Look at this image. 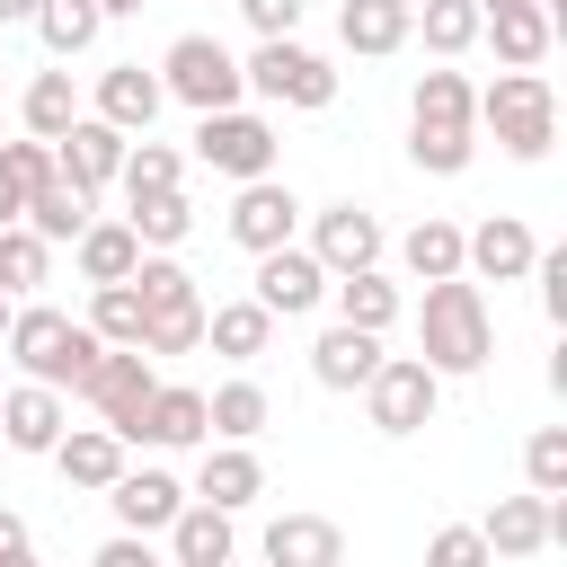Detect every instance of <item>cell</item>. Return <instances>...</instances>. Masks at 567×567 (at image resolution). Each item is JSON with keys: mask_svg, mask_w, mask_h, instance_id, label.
Here are the masks:
<instances>
[{"mask_svg": "<svg viewBox=\"0 0 567 567\" xmlns=\"http://www.w3.org/2000/svg\"><path fill=\"white\" fill-rule=\"evenodd\" d=\"M266 416H275V399L239 372V381H221V390H204V425H213V443H257L266 434Z\"/></svg>", "mask_w": 567, "mask_h": 567, "instance_id": "30", "label": "cell"}, {"mask_svg": "<svg viewBox=\"0 0 567 567\" xmlns=\"http://www.w3.org/2000/svg\"><path fill=\"white\" fill-rule=\"evenodd\" d=\"M248 301H257L266 319H310V310L328 301V266H319L310 248H266V257H257V284H248Z\"/></svg>", "mask_w": 567, "mask_h": 567, "instance_id": "13", "label": "cell"}, {"mask_svg": "<svg viewBox=\"0 0 567 567\" xmlns=\"http://www.w3.org/2000/svg\"><path fill=\"white\" fill-rule=\"evenodd\" d=\"M177 177H186L177 142H151V133H142V142L124 151V177H115V186H124V204H133V195H177Z\"/></svg>", "mask_w": 567, "mask_h": 567, "instance_id": "37", "label": "cell"}, {"mask_svg": "<svg viewBox=\"0 0 567 567\" xmlns=\"http://www.w3.org/2000/svg\"><path fill=\"white\" fill-rule=\"evenodd\" d=\"M266 337H275V319H266V310H257L248 292H239V301H213V310H204V346H213L221 363H257V354H266Z\"/></svg>", "mask_w": 567, "mask_h": 567, "instance_id": "29", "label": "cell"}, {"mask_svg": "<svg viewBox=\"0 0 567 567\" xmlns=\"http://www.w3.org/2000/svg\"><path fill=\"white\" fill-rule=\"evenodd\" d=\"M133 292H142V319H151V310H177V301H204V292H195V275H186L177 257H159V248H142Z\"/></svg>", "mask_w": 567, "mask_h": 567, "instance_id": "40", "label": "cell"}, {"mask_svg": "<svg viewBox=\"0 0 567 567\" xmlns=\"http://www.w3.org/2000/svg\"><path fill=\"white\" fill-rule=\"evenodd\" d=\"M266 567H346V532L328 514H275L266 523Z\"/></svg>", "mask_w": 567, "mask_h": 567, "instance_id": "21", "label": "cell"}, {"mask_svg": "<svg viewBox=\"0 0 567 567\" xmlns=\"http://www.w3.org/2000/svg\"><path fill=\"white\" fill-rule=\"evenodd\" d=\"M292 230H301V195H292L284 177H248V186L230 195V239H239L248 257L292 248Z\"/></svg>", "mask_w": 567, "mask_h": 567, "instance_id": "14", "label": "cell"}, {"mask_svg": "<svg viewBox=\"0 0 567 567\" xmlns=\"http://www.w3.org/2000/svg\"><path fill=\"white\" fill-rule=\"evenodd\" d=\"M301 9H310V0H239V18L257 27V44H266V35H292V27H301Z\"/></svg>", "mask_w": 567, "mask_h": 567, "instance_id": "46", "label": "cell"}, {"mask_svg": "<svg viewBox=\"0 0 567 567\" xmlns=\"http://www.w3.org/2000/svg\"><path fill=\"white\" fill-rule=\"evenodd\" d=\"M425 567H496V558H487L478 523H443V532L425 540Z\"/></svg>", "mask_w": 567, "mask_h": 567, "instance_id": "43", "label": "cell"}, {"mask_svg": "<svg viewBox=\"0 0 567 567\" xmlns=\"http://www.w3.org/2000/svg\"><path fill=\"white\" fill-rule=\"evenodd\" d=\"M89 221H97V195H89V186H71L62 168H53V177H44L35 195H27V230H35L44 248H62V239H80Z\"/></svg>", "mask_w": 567, "mask_h": 567, "instance_id": "23", "label": "cell"}, {"mask_svg": "<svg viewBox=\"0 0 567 567\" xmlns=\"http://www.w3.org/2000/svg\"><path fill=\"white\" fill-rule=\"evenodd\" d=\"M97 337L71 319V310H53V301H18L9 310V363L35 381V390H62V399H80V381L97 372Z\"/></svg>", "mask_w": 567, "mask_h": 567, "instance_id": "3", "label": "cell"}, {"mask_svg": "<svg viewBox=\"0 0 567 567\" xmlns=\"http://www.w3.org/2000/svg\"><path fill=\"white\" fill-rule=\"evenodd\" d=\"M399 266L416 275V284H452L461 275V221H443V213H425L408 239H399Z\"/></svg>", "mask_w": 567, "mask_h": 567, "instance_id": "34", "label": "cell"}, {"mask_svg": "<svg viewBox=\"0 0 567 567\" xmlns=\"http://www.w3.org/2000/svg\"><path fill=\"white\" fill-rule=\"evenodd\" d=\"M0 567H35V532H27V514H9V505H0Z\"/></svg>", "mask_w": 567, "mask_h": 567, "instance_id": "48", "label": "cell"}, {"mask_svg": "<svg viewBox=\"0 0 567 567\" xmlns=\"http://www.w3.org/2000/svg\"><path fill=\"white\" fill-rule=\"evenodd\" d=\"M408 159L425 177H461L478 159V89L461 71H425L408 89Z\"/></svg>", "mask_w": 567, "mask_h": 567, "instance_id": "2", "label": "cell"}, {"mask_svg": "<svg viewBox=\"0 0 567 567\" xmlns=\"http://www.w3.org/2000/svg\"><path fill=\"white\" fill-rule=\"evenodd\" d=\"M106 505H115V532L151 540V532H168V523L186 514V487H177L168 470H124V478L106 487Z\"/></svg>", "mask_w": 567, "mask_h": 567, "instance_id": "18", "label": "cell"}, {"mask_svg": "<svg viewBox=\"0 0 567 567\" xmlns=\"http://www.w3.org/2000/svg\"><path fill=\"white\" fill-rule=\"evenodd\" d=\"M381 248H390V239H381V221H372L354 195L310 213V257L328 266V284H337V275H363V266H381Z\"/></svg>", "mask_w": 567, "mask_h": 567, "instance_id": "11", "label": "cell"}, {"mask_svg": "<svg viewBox=\"0 0 567 567\" xmlns=\"http://www.w3.org/2000/svg\"><path fill=\"white\" fill-rule=\"evenodd\" d=\"M97 27H106V18H97V0H44V9H35V35H44V53H53V62L89 53V44H97Z\"/></svg>", "mask_w": 567, "mask_h": 567, "instance_id": "36", "label": "cell"}, {"mask_svg": "<svg viewBox=\"0 0 567 567\" xmlns=\"http://www.w3.org/2000/svg\"><path fill=\"white\" fill-rule=\"evenodd\" d=\"M257 496H266V461H257L248 443H204V461H195V487H186V505L239 514V505H257Z\"/></svg>", "mask_w": 567, "mask_h": 567, "instance_id": "15", "label": "cell"}, {"mask_svg": "<svg viewBox=\"0 0 567 567\" xmlns=\"http://www.w3.org/2000/svg\"><path fill=\"white\" fill-rule=\"evenodd\" d=\"M239 80H248L266 106H301V115L337 106V71H328V53H310V44H292V35H266V44L239 62Z\"/></svg>", "mask_w": 567, "mask_h": 567, "instance_id": "6", "label": "cell"}, {"mask_svg": "<svg viewBox=\"0 0 567 567\" xmlns=\"http://www.w3.org/2000/svg\"><path fill=\"white\" fill-rule=\"evenodd\" d=\"M487 354H496L487 292H478L470 275L425 284V301H416V363H425L434 381H461V372H487Z\"/></svg>", "mask_w": 567, "mask_h": 567, "instance_id": "1", "label": "cell"}, {"mask_svg": "<svg viewBox=\"0 0 567 567\" xmlns=\"http://www.w3.org/2000/svg\"><path fill=\"white\" fill-rule=\"evenodd\" d=\"M159 106H168V97H159V71H142V62H106V71H97V97H89V115H97V124H115L124 142H142Z\"/></svg>", "mask_w": 567, "mask_h": 567, "instance_id": "16", "label": "cell"}, {"mask_svg": "<svg viewBox=\"0 0 567 567\" xmlns=\"http://www.w3.org/2000/svg\"><path fill=\"white\" fill-rule=\"evenodd\" d=\"M133 9H142V0H97V18H133Z\"/></svg>", "mask_w": 567, "mask_h": 567, "instance_id": "51", "label": "cell"}, {"mask_svg": "<svg viewBox=\"0 0 567 567\" xmlns=\"http://www.w3.org/2000/svg\"><path fill=\"white\" fill-rule=\"evenodd\" d=\"M523 478H532V496H567V425H540L523 443Z\"/></svg>", "mask_w": 567, "mask_h": 567, "instance_id": "42", "label": "cell"}, {"mask_svg": "<svg viewBox=\"0 0 567 567\" xmlns=\"http://www.w3.org/2000/svg\"><path fill=\"white\" fill-rule=\"evenodd\" d=\"M532 284H540V310L567 319V248H540V257H532Z\"/></svg>", "mask_w": 567, "mask_h": 567, "instance_id": "45", "label": "cell"}, {"mask_svg": "<svg viewBox=\"0 0 567 567\" xmlns=\"http://www.w3.org/2000/svg\"><path fill=\"white\" fill-rule=\"evenodd\" d=\"M381 372V337H363V328H319V346H310V381L319 390H363Z\"/></svg>", "mask_w": 567, "mask_h": 567, "instance_id": "25", "label": "cell"}, {"mask_svg": "<svg viewBox=\"0 0 567 567\" xmlns=\"http://www.w3.org/2000/svg\"><path fill=\"white\" fill-rule=\"evenodd\" d=\"M124 151H133V142H124L115 124L80 115V124H71V133L53 142V168H62L71 186H89V195H97V186H115V177H124Z\"/></svg>", "mask_w": 567, "mask_h": 567, "instance_id": "19", "label": "cell"}, {"mask_svg": "<svg viewBox=\"0 0 567 567\" xmlns=\"http://www.w3.org/2000/svg\"><path fill=\"white\" fill-rule=\"evenodd\" d=\"M80 115H89V106H80L71 71H35V80L18 89V124H27V142H62Z\"/></svg>", "mask_w": 567, "mask_h": 567, "instance_id": "26", "label": "cell"}, {"mask_svg": "<svg viewBox=\"0 0 567 567\" xmlns=\"http://www.w3.org/2000/svg\"><path fill=\"white\" fill-rule=\"evenodd\" d=\"M478 35H496V62L505 71H540V53L558 44V27L540 9H496V18H478Z\"/></svg>", "mask_w": 567, "mask_h": 567, "instance_id": "33", "label": "cell"}, {"mask_svg": "<svg viewBox=\"0 0 567 567\" xmlns=\"http://www.w3.org/2000/svg\"><path fill=\"white\" fill-rule=\"evenodd\" d=\"M478 540H487V558H540L549 540H567V496H496L487 514H478Z\"/></svg>", "mask_w": 567, "mask_h": 567, "instance_id": "10", "label": "cell"}, {"mask_svg": "<svg viewBox=\"0 0 567 567\" xmlns=\"http://www.w3.org/2000/svg\"><path fill=\"white\" fill-rule=\"evenodd\" d=\"M133 443H159V452H195V443H213V425H204V390L159 381L151 408H142V434H133Z\"/></svg>", "mask_w": 567, "mask_h": 567, "instance_id": "20", "label": "cell"}, {"mask_svg": "<svg viewBox=\"0 0 567 567\" xmlns=\"http://www.w3.org/2000/svg\"><path fill=\"white\" fill-rule=\"evenodd\" d=\"M89 567H168V558H159L151 540H133V532H115V540H97V558H89Z\"/></svg>", "mask_w": 567, "mask_h": 567, "instance_id": "47", "label": "cell"}, {"mask_svg": "<svg viewBox=\"0 0 567 567\" xmlns=\"http://www.w3.org/2000/svg\"><path fill=\"white\" fill-rule=\"evenodd\" d=\"M532 257H540V239H532L523 213H487L478 230H461V275L470 284H523Z\"/></svg>", "mask_w": 567, "mask_h": 567, "instance_id": "12", "label": "cell"}, {"mask_svg": "<svg viewBox=\"0 0 567 567\" xmlns=\"http://www.w3.org/2000/svg\"><path fill=\"white\" fill-rule=\"evenodd\" d=\"M35 9L44 0H0V27H35Z\"/></svg>", "mask_w": 567, "mask_h": 567, "instance_id": "50", "label": "cell"}, {"mask_svg": "<svg viewBox=\"0 0 567 567\" xmlns=\"http://www.w3.org/2000/svg\"><path fill=\"white\" fill-rule=\"evenodd\" d=\"M470 9H478V18H496V9H532V0H470Z\"/></svg>", "mask_w": 567, "mask_h": 567, "instance_id": "52", "label": "cell"}, {"mask_svg": "<svg viewBox=\"0 0 567 567\" xmlns=\"http://www.w3.org/2000/svg\"><path fill=\"white\" fill-rule=\"evenodd\" d=\"M478 124L496 133L505 159H549V142H558V89L540 71H496L478 89Z\"/></svg>", "mask_w": 567, "mask_h": 567, "instance_id": "4", "label": "cell"}, {"mask_svg": "<svg viewBox=\"0 0 567 567\" xmlns=\"http://www.w3.org/2000/svg\"><path fill=\"white\" fill-rule=\"evenodd\" d=\"M44 275H53V248H44L27 221H18V230H0V292H9V301H27Z\"/></svg>", "mask_w": 567, "mask_h": 567, "instance_id": "39", "label": "cell"}, {"mask_svg": "<svg viewBox=\"0 0 567 567\" xmlns=\"http://www.w3.org/2000/svg\"><path fill=\"white\" fill-rule=\"evenodd\" d=\"M434 408H443V381H434L416 354H381V372L363 381V416H372V434H390V443L425 434Z\"/></svg>", "mask_w": 567, "mask_h": 567, "instance_id": "7", "label": "cell"}, {"mask_svg": "<svg viewBox=\"0 0 567 567\" xmlns=\"http://www.w3.org/2000/svg\"><path fill=\"white\" fill-rule=\"evenodd\" d=\"M0 106H9V62H0Z\"/></svg>", "mask_w": 567, "mask_h": 567, "instance_id": "54", "label": "cell"}, {"mask_svg": "<svg viewBox=\"0 0 567 567\" xmlns=\"http://www.w3.org/2000/svg\"><path fill=\"white\" fill-rule=\"evenodd\" d=\"M159 97H177V106H195V115H221V106H239V97H248V80H239V53H230L221 35H177V44L159 53Z\"/></svg>", "mask_w": 567, "mask_h": 567, "instance_id": "5", "label": "cell"}, {"mask_svg": "<svg viewBox=\"0 0 567 567\" xmlns=\"http://www.w3.org/2000/svg\"><path fill=\"white\" fill-rule=\"evenodd\" d=\"M18 221H27V195H18L9 177H0V230H18Z\"/></svg>", "mask_w": 567, "mask_h": 567, "instance_id": "49", "label": "cell"}, {"mask_svg": "<svg viewBox=\"0 0 567 567\" xmlns=\"http://www.w3.org/2000/svg\"><path fill=\"white\" fill-rule=\"evenodd\" d=\"M408 35H425L434 62H461L478 44V9L470 0H408Z\"/></svg>", "mask_w": 567, "mask_h": 567, "instance_id": "32", "label": "cell"}, {"mask_svg": "<svg viewBox=\"0 0 567 567\" xmlns=\"http://www.w3.org/2000/svg\"><path fill=\"white\" fill-rule=\"evenodd\" d=\"M0 177H9L18 195H35V186L53 177V142H0Z\"/></svg>", "mask_w": 567, "mask_h": 567, "instance_id": "44", "label": "cell"}, {"mask_svg": "<svg viewBox=\"0 0 567 567\" xmlns=\"http://www.w3.org/2000/svg\"><path fill=\"white\" fill-rule=\"evenodd\" d=\"M44 461H53V470H62L71 487H97V496H106V487H115V478L133 470V461H124V443H115L106 425H71V434H62V443H53Z\"/></svg>", "mask_w": 567, "mask_h": 567, "instance_id": "22", "label": "cell"}, {"mask_svg": "<svg viewBox=\"0 0 567 567\" xmlns=\"http://www.w3.org/2000/svg\"><path fill=\"white\" fill-rule=\"evenodd\" d=\"M239 558V532H230V514H213V505H186L177 523H168V567H230Z\"/></svg>", "mask_w": 567, "mask_h": 567, "instance_id": "27", "label": "cell"}, {"mask_svg": "<svg viewBox=\"0 0 567 567\" xmlns=\"http://www.w3.org/2000/svg\"><path fill=\"white\" fill-rule=\"evenodd\" d=\"M195 346H204V301H177V310L142 319V354H195Z\"/></svg>", "mask_w": 567, "mask_h": 567, "instance_id": "41", "label": "cell"}, {"mask_svg": "<svg viewBox=\"0 0 567 567\" xmlns=\"http://www.w3.org/2000/svg\"><path fill=\"white\" fill-rule=\"evenodd\" d=\"M62 434H71V399L62 390H35V381L0 390V443L9 452H53Z\"/></svg>", "mask_w": 567, "mask_h": 567, "instance_id": "17", "label": "cell"}, {"mask_svg": "<svg viewBox=\"0 0 567 567\" xmlns=\"http://www.w3.org/2000/svg\"><path fill=\"white\" fill-rule=\"evenodd\" d=\"M151 390H159V372H151V354H142V346H106V354H97V372L80 381V399L97 408V425H106L115 443H133V434H142Z\"/></svg>", "mask_w": 567, "mask_h": 567, "instance_id": "9", "label": "cell"}, {"mask_svg": "<svg viewBox=\"0 0 567 567\" xmlns=\"http://www.w3.org/2000/svg\"><path fill=\"white\" fill-rule=\"evenodd\" d=\"M124 230H133L142 248H159V257H168V248H177V239L195 230V204H186V186H177V195H133Z\"/></svg>", "mask_w": 567, "mask_h": 567, "instance_id": "35", "label": "cell"}, {"mask_svg": "<svg viewBox=\"0 0 567 567\" xmlns=\"http://www.w3.org/2000/svg\"><path fill=\"white\" fill-rule=\"evenodd\" d=\"M9 310H18V301H9V292H0V346H9Z\"/></svg>", "mask_w": 567, "mask_h": 567, "instance_id": "53", "label": "cell"}, {"mask_svg": "<svg viewBox=\"0 0 567 567\" xmlns=\"http://www.w3.org/2000/svg\"><path fill=\"white\" fill-rule=\"evenodd\" d=\"M328 301H337V328H363V337H390V328H399V284H390L381 266L337 275V284H328Z\"/></svg>", "mask_w": 567, "mask_h": 567, "instance_id": "24", "label": "cell"}, {"mask_svg": "<svg viewBox=\"0 0 567 567\" xmlns=\"http://www.w3.org/2000/svg\"><path fill=\"white\" fill-rule=\"evenodd\" d=\"M80 328H89L97 346H142V292H133V284H97Z\"/></svg>", "mask_w": 567, "mask_h": 567, "instance_id": "38", "label": "cell"}, {"mask_svg": "<svg viewBox=\"0 0 567 567\" xmlns=\"http://www.w3.org/2000/svg\"><path fill=\"white\" fill-rule=\"evenodd\" d=\"M337 35H346V53L381 62V53L408 44V0H346V9H337Z\"/></svg>", "mask_w": 567, "mask_h": 567, "instance_id": "31", "label": "cell"}, {"mask_svg": "<svg viewBox=\"0 0 567 567\" xmlns=\"http://www.w3.org/2000/svg\"><path fill=\"white\" fill-rule=\"evenodd\" d=\"M71 257H80V284L97 292V284H133V266H142V239H133L124 221H89V230L71 239Z\"/></svg>", "mask_w": 567, "mask_h": 567, "instance_id": "28", "label": "cell"}, {"mask_svg": "<svg viewBox=\"0 0 567 567\" xmlns=\"http://www.w3.org/2000/svg\"><path fill=\"white\" fill-rule=\"evenodd\" d=\"M275 124L257 115V106H221V115H195V159L204 168H221V177H275Z\"/></svg>", "mask_w": 567, "mask_h": 567, "instance_id": "8", "label": "cell"}]
</instances>
